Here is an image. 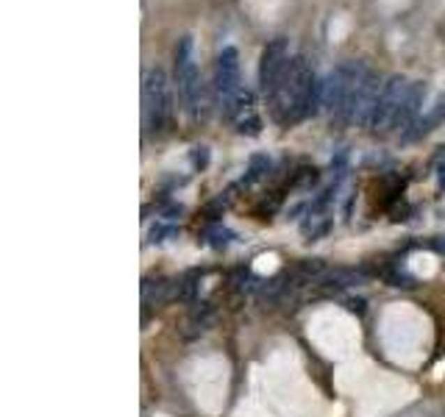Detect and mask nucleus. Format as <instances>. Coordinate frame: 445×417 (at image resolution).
I'll list each match as a JSON object with an SVG mask.
<instances>
[{
    "label": "nucleus",
    "mask_w": 445,
    "mask_h": 417,
    "mask_svg": "<svg viewBox=\"0 0 445 417\" xmlns=\"http://www.w3.org/2000/svg\"><path fill=\"white\" fill-rule=\"evenodd\" d=\"M362 306H365L362 301H351V303H348V309H351V312H362Z\"/></svg>",
    "instance_id": "obj_16"
},
{
    "label": "nucleus",
    "mask_w": 445,
    "mask_h": 417,
    "mask_svg": "<svg viewBox=\"0 0 445 417\" xmlns=\"http://www.w3.org/2000/svg\"><path fill=\"white\" fill-rule=\"evenodd\" d=\"M142 117L151 134L165 131L173 117V89L165 67H151L142 78Z\"/></svg>",
    "instance_id": "obj_3"
},
{
    "label": "nucleus",
    "mask_w": 445,
    "mask_h": 417,
    "mask_svg": "<svg viewBox=\"0 0 445 417\" xmlns=\"http://www.w3.org/2000/svg\"><path fill=\"white\" fill-rule=\"evenodd\" d=\"M270 100V114L276 123H298L323 112V81L315 78L312 64L303 53L287 61L284 75L278 78Z\"/></svg>",
    "instance_id": "obj_1"
},
{
    "label": "nucleus",
    "mask_w": 445,
    "mask_h": 417,
    "mask_svg": "<svg viewBox=\"0 0 445 417\" xmlns=\"http://www.w3.org/2000/svg\"><path fill=\"white\" fill-rule=\"evenodd\" d=\"M382 86L379 84V75L373 70H365V75L356 81L354 92H351V100H348V109L342 114V123H356V126H370V117H373V109L379 103V95H382Z\"/></svg>",
    "instance_id": "obj_6"
},
{
    "label": "nucleus",
    "mask_w": 445,
    "mask_h": 417,
    "mask_svg": "<svg viewBox=\"0 0 445 417\" xmlns=\"http://www.w3.org/2000/svg\"><path fill=\"white\" fill-rule=\"evenodd\" d=\"M426 92H429L426 81H415L409 86V92H407V98H404V103H401V109H398V114H395V120L390 126L393 131H409L415 126V120L421 117V106L426 100Z\"/></svg>",
    "instance_id": "obj_9"
},
{
    "label": "nucleus",
    "mask_w": 445,
    "mask_h": 417,
    "mask_svg": "<svg viewBox=\"0 0 445 417\" xmlns=\"http://www.w3.org/2000/svg\"><path fill=\"white\" fill-rule=\"evenodd\" d=\"M228 236H231L228 231H215V239H212V245H215V248H225V245L231 242Z\"/></svg>",
    "instance_id": "obj_14"
},
{
    "label": "nucleus",
    "mask_w": 445,
    "mask_h": 417,
    "mask_svg": "<svg viewBox=\"0 0 445 417\" xmlns=\"http://www.w3.org/2000/svg\"><path fill=\"white\" fill-rule=\"evenodd\" d=\"M236 131H239V134H248V137H256V134L262 131V120H259L256 114H248V117L236 120Z\"/></svg>",
    "instance_id": "obj_12"
},
{
    "label": "nucleus",
    "mask_w": 445,
    "mask_h": 417,
    "mask_svg": "<svg viewBox=\"0 0 445 417\" xmlns=\"http://www.w3.org/2000/svg\"><path fill=\"white\" fill-rule=\"evenodd\" d=\"M173 61H176V84H179V95L187 106V112L201 120L204 117V81H201V70L195 64V42L190 33H184L173 50Z\"/></svg>",
    "instance_id": "obj_2"
},
{
    "label": "nucleus",
    "mask_w": 445,
    "mask_h": 417,
    "mask_svg": "<svg viewBox=\"0 0 445 417\" xmlns=\"http://www.w3.org/2000/svg\"><path fill=\"white\" fill-rule=\"evenodd\" d=\"M289 59H292V56H289V42H287L284 36H278V39H273V42L264 45V50H262V56H259V73H256V78H259V89H262L267 98L273 95L278 78L284 75Z\"/></svg>",
    "instance_id": "obj_8"
},
{
    "label": "nucleus",
    "mask_w": 445,
    "mask_h": 417,
    "mask_svg": "<svg viewBox=\"0 0 445 417\" xmlns=\"http://www.w3.org/2000/svg\"><path fill=\"white\" fill-rule=\"evenodd\" d=\"M409 86H412V84H409L404 75H390V78L384 81L382 95H379V103H376L373 117H370V126H368L370 131H387V128L393 126V120H395V114H398V109H401V103H404Z\"/></svg>",
    "instance_id": "obj_7"
},
{
    "label": "nucleus",
    "mask_w": 445,
    "mask_h": 417,
    "mask_svg": "<svg viewBox=\"0 0 445 417\" xmlns=\"http://www.w3.org/2000/svg\"><path fill=\"white\" fill-rule=\"evenodd\" d=\"M365 64L362 61H345L340 67H334L326 78H323V112L331 114V120L342 123V114L348 109L351 92L356 86V81L365 75Z\"/></svg>",
    "instance_id": "obj_4"
},
{
    "label": "nucleus",
    "mask_w": 445,
    "mask_h": 417,
    "mask_svg": "<svg viewBox=\"0 0 445 417\" xmlns=\"http://www.w3.org/2000/svg\"><path fill=\"white\" fill-rule=\"evenodd\" d=\"M437 184H440V190H445V165H440V173H437Z\"/></svg>",
    "instance_id": "obj_15"
},
{
    "label": "nucleus",
    "mask_w": 445,
    "mask_h": 417,
    "mask_svg": "<svg viewBox=\"0 0 445 417\" xmlns=\"http://www.w3.org/2000/svg\"><path fill=\"white\" fill-rule=\"evenodd\" d=\"M267 170H270V159L262 156V153H253L250 162H248V173H250L248 179H250V181H253V179H262Z\"/></svg>",
    "instance_id": "obj_11"
},
{
    "label": "nucleus",
    "mask_w": 445,
    "mask_h": 417,
    "mask_svg": "<svg viewBox=\"0 0 445 417\" xmlns=\"http://www.w3.org/2000/svg\"><path fill=\"white\" fill-rule=\"evenodd\" d=\"M209 159H212V153H209L206 145H195V148L190 151V165H193V170H206V167H209Z\"/></svg>",
    "instance_id": "obj_10"
},
{
    "label": "nucleus",
    "mask_w": 445,
    "mask_h": 417,
    "mask_svg": "<svg viewBox=\"0 0 445 417\" xmlns=\"http://www.w3.org/2000/svg\"><path fill=\"white\" fill-rule=\"evenodd\" d=\"M239 50L236 47H222L215 61V78H212V98L215 106L225 112V106L234 100V95L239 92Z\"/></svg>",
    "instance_id": "obj_5"
},
{
    "label": "nucleus",
    "mask_w": 445,
    "mask_h": 417,
    "mask_svg": "<svg viewBox=\"0 0 445 417\" xmlns=\"http://www.w3.org/2000/svg\"><path fill=\"white\" fill-rule=\"evenodd\" d=\"M176 234H179V231H176L173 225H170V228H165V225H156V228L151 231V242H165L162 236H176Z\"/></svg>",
    "instance_id": "obj_13"
}]
</instances>
